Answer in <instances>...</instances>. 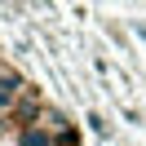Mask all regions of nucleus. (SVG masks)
<instances>
[{
    "label": "nucleus",
    "mask_w": 146,
    "mask_h": 146,
    "mask_svg": "<svg viewBox=\"0 0 146 146\" xmlns=\"http://www.w3.org/2000/svg\"><path fill=\"white\" fill-rule=\"evenodd\" d=\"M22 89H27V80H22L18 71H9V66H0V119L13 115V106H18Z\"/></svg>",
    "instance_id": "f257e3e1"
},
{
    "label": "nucleus",
    "mask_w": 146,
    "mask_h": 146,
    "mask_svg": "<svg viewBox=\"0 0 146 146\" xmlns=\"http://www.w3.org/2000/svg\"><path fill=\"white\" fill-rule=\"evenodd\" d=\"M18 146H53V137L44 133V128H18Z\"/></svg>",
    "instance_id": "f03ea898"
}]
</instances>
